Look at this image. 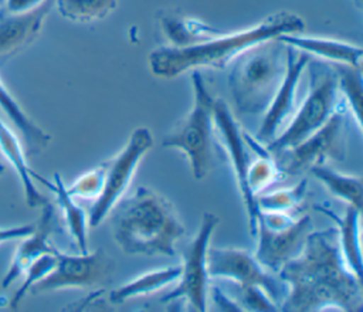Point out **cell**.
<instances>
[{
  "instance_id": "1",
  "label": "cell",
  "mask_w": 363,
  "mask_h": 312,
  "mask_svg": "<svg viewBox=\"0 0 363 312\" xmlns=\"http://www.w3.org/2000/svg\"><path fill=\"white\" fill-rule=\"evenodd\" d=\"M288 294L282 311H360L362 281L347 268L336 228L311 231L302 251L277 274Z\"/></svg>"
},
{
  "instance_id": "2",
  "label": "cell",
  "mask_w": 363,
  "mask_h": 312,
  "mask_svg": "<svg viewBox=\"0 0 363 312\" xmlns=\"http://www.w3.org/2000/svg\"><path fill=\"white\" fill-rule=\"evenodd\" d=\"M303 20L292 11H277L259 23L234 33H218L201 43L189 47L163 45L149 54L150 72L163 79H172L189 69H224L248 48L277 38L281 34L302 33Z\"/></svg>"
},
{
  "instance_id": "3",
  "label": "cell",
  "mask_w": 363,
  "mask_h": 312,
  "mask_svg": "<svg viewBox=\"0 0 363 312\" xmlns=\"http://www.w3.org/2000/svg\"><path fill=\"white\" fill-rule=\"evenodd\" d=\"M113 240L128 255H164L176 254V243L184 235L172 203L157 191L140 186L116 211L113 221Z\"/></svg>"
},
{
  "instance_id": "4",
  "label": "cell",
  "mask_w": 363,
  "mask_h": 312,
  "mask_svg": "<svg viewBox=\"0 0 363 312\" xmlns=\"http://www.w3.org/2000/svg\"><path fill=\"white\" fill-rule=\"evenodd\" d=\"M286 71V45L278 38L259 43L231 62L228 88L242 115L264 113Z\"/></svg>"
},
{
  "instance_id": "5",
  "label": "cell",
  "mask_w": 363,
  "mask_h": 312,
  "mask_svg": "<svg viewBox=\"0 0 363 312\" xmlns=\"http://www.w3.org/2000/svg\"><path fill=\"white\" fill-rule=\"evenodd\" d=\"M191 85L194 94L193 106L177 128L163 138L162 146L182 150L189 159L193 177L201 180L214 167V96L199 69H193L191 72Z\"/></svg>"
},
{
  "instance_id": "6",
  "label": "cell",
  "mask_w": 363,
  "mask_h": 312,
  "mask_svg": "<svg viewBox=\"0 0 363 312\" xmlns=\"http://www.w3.org/2000/svg\"><path fill=\"white\" fill-rule=\"evenodd\" d=\"M309 68V91L296 112H294L288 128L267 143V150L275 155L295 146L315 130H318L342 104L337 81L332 65H323L313 58Z\"/></svg>"
},
{
  "instance_id": "7",
  "label": "cell",
  "mask_w": 363,
  "mask_h": 312,
  "mask_svg": "<svg viewBox=\"0 0 363 312\" xmlns=\"http://www.w3.org/2000/svg\"><path fill=\"white\" fill-rule=\"evenodd\" d=\"M349 113L342 101L330 118L312 135L292 147L281 150L274 160L284 176H296L309 172L312 166L328 163L329 160H343L347 149Z\"/></svg>"
},
{
  "instance_id": "8",
  "label": "cell",
  "mask_w": 363,
  "mask_h": 312,
  "mask_svg": "<svg viewBox=\"0 0 363 312\" xmlns=\"http://www.w3.org/2000/svg\"><path fill=\"white\" fill-rule=\"evenodd\" d=\"M153 135L149 128H136L126 146L111 160L105 162V180L99 196L95 199L89 216L88 224L96 227L105 220L112 208L121 201L128 190L133 173L142 160V157L152 149Z\"/></svg>"
},
{
  "instance_id": "9",
  "label": "cell",
  "mask_w": 363,
  "mask_h": 312,
  "mask_svg": "<svg viewBox=\"0 0 363 312\" xmlns=\"http://www.w3.org/2000/svg\"><path fill=\"white\" fill-rule=\"evenodd\" d=\"M218 224V217L213 213H204L199 231L183 254V265L179 284L170 292L162 296L160 302L184 299L191 309L207 311V289L210 275L207 271V254L210 238Z\"/></svg>"
},
{
  "instance_id": "10",
  "label": "cell",
  "mask_w": 363,
  "mask_h": 312,
  "mask_svg": "<svg viewBox=\"0 0 363 312\" xmlns=\"http://www.w3.org/2000/svg\"><path fill=\"white\" fill-rule=\"evenodd\" d=\"M207 271L210 278H224L235 285H258L279 308L288 294V285L267 271L255 257L238 248H208Z\"/></svg>"
},
{
  "instance_id": "11",
  "label": "cell",
  "mask_w": 363,
  "mask_h": 312,
  "mask_svg": "<svg viewBox=\"0 0 363 312\" xmlns=\"http://www.w3.org/2000/svg\"><path fill=\"white\" fill-rule=\"evenodd\" d=\"M54 254L57 257L55 267L30 289L31 294L99 285L109 277L113 265L112 260L101 248L94 252L79 254H64L54 248Z\"/></svg>"
},
{
  "instance_id": "12",
  "label": "cell",
  "mask_w": 363,
  "mask_h": 312,
  "mask_svg": "<svg viewBox=\"0 0 363 312\" xmlns=\"http://www.w3.org/2000/svg\"><path fill=\"white\" fill-rule=\"evenodd\" d=\"M213 118H214V126H217L223 143L227 149V153L230 156V162L235 174L237 186L240 189V194L242 197L247 217H248V228L251 235H255L257 231V218L259 214V210L257 207L255 196L252 194L250 186H248V170L251 165L250 157V146L245 139V133L241 132L240 125L234 119V115L231 113L227 104L220 99L214 98L213 105Z\"/></svg>"
},
{
  "instance_id": "13",
  "label": "cell",
  "mask_w": 363,
  "mask_h": 312,
  "mask_svg": "<svg viewBox=\"0 0 363 312\" xmlns=\"http://www.w3.org/2000/svg\"><path fill=\"white\" fill-rule=\"evenodd\" d=\"M311 231L312 220L308 214L281 227H269L258 221L254 235L258 237L254 257L267 271L278 274L286 261L302 251Z\"/></svg>"
},
{
  "instance_id": "14",
  "label": "cell",
  "mask_w": 363,
  "mask_h": 312,
  "mask_svg": "<svg viewBox=\"0 0 363 312\" xmlns=\"http://www.w3.org/2000/svg\"><path fill=\"white\" fill-rule=\"evenodd\" d=\"M311 58L309 54L286 45V71L278 91L264 112V119L257 133L258 142H271L279 135V129L285 121L292 118L296 109V89Z\"/></svg>"
},
{
  "instance_id": "15",
  "label": "cell",
  "mask_w": 363,
  "mask_h": 312,
  "mask_svg": "<svg viewBox=\"0 0 363 312\" xmlns=\"http://www.w3.org/2000/svg\"><path fill=\"white\" fill-rule=\"evenodd\" d=\"M54 0H45L37 9L9 14L0 11V60H7L27 48L40 34Z\"/></svg>"
},
{
  "instance_id": "16",
  "label": "cell",
  "mask_w": 363,
  "mask_h": 312,
  "mask_svg": "<svg viewBox=\"0 0 363 312\" xmlns=\"http://www.w3.org/2000/svg\"><path fill=\"white\" fill-rule=\"evenodd\" d=\"M41 208L43 213L38 224L28 235L21 238V243L14 252L11 264L1 281L3 288H7L18 277H21V274H24V271L37 258L54 251V245L50 243V235L57 228L55 210L50 203L44 204Z\"/></svg>"
},
{
  "instance_id": "17",
  "label": "cell",
  "mask_w": 363,
  "mask_h": 312,
  "mask_svg": "<svg viewBox=\"0 0 363 312\" xmlns=\"http://www.w3.org/2000/svg\"><path fill=\"white\" fill-rule=\"evenodd\" d=\"M277 38L285 45L303 51L311 57H318L323 61H330L332 64L362 67L363 50L359 45H353L350 43L335 38L301 35V33L281 34Z\"/></svg>"
},
{
  "instance_id": "18",
  "label": "cell",
  "mask_w": 363,
  "mask_h": 312,
  "mask_svg": "<svg viewBox=\"0 0 363 312\" xmlns=\"http://www.w3.org/2000/svg\"><path fill=\"white\" fill-rule=\"evenodd\" d=\"M0 152L20 179L26 203L35 208L48 203L47 197L35 187L33 172L27 163V155L21 140L0 118Z\"/></svg>"
},
{
  "instance_id": "19",
  "label": "cell",
  "mask_w": 363,
  "mask_h": 312,
  "mask_svg": "<svg viewBox=\"0 0 363 312\" xmlns=\"http://www.w3.org/2000/svg\"><path fill=\"white\" fill-rule=\"evenodd\" d=\"M0 109L11 121L13 126L20 132L24 150L34 156L40 155L51 142V136L45 133L21 108L14 95L9 91L7 85L0 78Z\"/></svg>"
},
{
  "instance_id": "20",
  "label": "cell",
  "mask_w": 363,
  "mask_h": 312,
  "mask_svg": "<svg viewBox=\"0 0 363 312\" xmlns=\"http://www.w3.org/2000/svg\"><path fill=\"white\" fill-rule=\"evenodd\" d=\"M33 179L38 180L44 186H47L57 199L58 207L62 211L64 220L67 223L68 231L78 248L79 252H88V217L85 211L75 203L74 197L67 191V186L58 173L54 174V182H50L35 172H33Z\"/></svg>"
},
{
  "instance_id": "21",
  "label": "cell",
  "mask_w": 363,
  "mask_h": 312,
  "mask_svg": "<svg viewBox=\"0 0 363 312\" xmlns=\"http://www.w3.org/2000/svg\"><path fill=\"white\" fill-rule=\"evenodd\" d=\"M316 210L332 218L336 224L337 241L347 268L362 281V254L359 243V218L360 210L353 206H347L343 217L328 210L323 206H316Z\"/></svg>"
},
{
  "instance_id": "22",
  "label": "cell",
  "mask_w": 363,
  "mask_h": 312,
  "mask_svg": "<svg viewBox=\"0 0 363 312\" xmlns=\"http://www.w3.org/2000/svg\"><path fill=\"white\" fill-rule=\"evenodd\" d=\"M182 272V267H167L156 271H150L142 274L132 281L121 285L115 291L109 294V301L115 305L123 303L132 298H138L142 295H149L163 286L173 284L179 279Z\"/></svg>"
},
{
  "instance_id": "23",
  "label": "cell",
  "mask_w": 363,
  "mask_h": 312,
  "mask_svg": "<svg viewBox=\"0 0 363 312\" xmlns=\"http://www.w3.org/2000/svg\"><path fill=\"white\" fill-rule=\"evenodd\" d=\"M309 173L313 174L333 196L345 200L349 206L362 211V177L347 176L336 172L326 163L312 166Z\"/></svg>"
},
{
  "instance_id": "24",
  "label": "cell",
  "mask_w": 363,
  "mask_h": 312,
  "mask_svg": "<svg viewBox=\"0 0 363 312\" xmlns=\"http://www.w3.org/2000/svg\"><path fill=\"white\" fill-rule=\"evenodd\" d=\"M162 30L170 41L169 45L173 47H189L221 33L199 20L176 16H164L162 18Z\"/></svg>"
},
{
  "instance_id": "25",
  "label": "cell",
  "mask_w": 363,
  "mask_h": 312,
  "mask_svg": "<svg viewBox=\"0 0 363 312\" xmlns=\"http://www.w3.org/2000/svg\"><path fill=\"white\" fill-rule=\"evenodd\" d=\"M60 16L71 23L88 24L104 20L118 6V0H54Z\"/></svg>"
},
{
  "instance_id": "26",
  "label": "cell",
  "mask_w": 363,
  "mask_h": 312,
  "mask_svg": "<svg viewBox=\"0 0 363 312\" xmlns=\"http://www.w3.org/2000/svg\"><path fill=\"white\" fill-rule=\"evenodd\" d=\"M336 81L339 94L343 95V102L349 106L352 118L356 119L357 126L360 128V106H362V67L347 65V64H330Z\"/></svg>"
},
{
  "instance_id": "27",
  "label": "cell",
  "mask_w": 363,
  "mask_h": 312,
  "mask_svg": "<svg viewBox=\"0 0 363 312\" xmlns=\"http://www.w3.org/2000/svg\"><path fill=\"white\" fill-rule=\"evenodd\" d=\"M308 189V180L302 179L296 186L285 190H277L268 194L257 196V207L259 211H278V213H289L301 206L305 199Z\"/></svg>"
},
{
  "instance_id": "28",
  "label": "cell",
  "mask_w": 363,
  "mask_h": 312,
  "mask_svg": "<svg viewBox=\"0 0 363 312\" xmlns=\"http://www.w3.org/2000/svg\"><path fill=\"white\" fill-rule=\"evenodd\" d=\"M281 177H284V174L278 169L274 156L268 150L258 155V159L250 165L248 186L255 197Z\"/></svg>"
},
{
  "instance_id": "29",
  "label": "cell",
  "mask_w": 363,
  "mask_h": 312,
  "mask_svg": "<svg viewBox=\"0 0 363 312\" xmlns=\"http://www.w3.org/2000/svg\"><path fill=\"white\" fill-rule=\"evenodd\" d=\"M55 248V247H54ZM57 264V257L52 252L44 254L40 258H37L26 271H24V279L20 285V288L14 292L11 301H10V308H17V305L23 301V298L27 295V292H30V289L40 282L47 274H50L52 271V268Z\"/></svg>"
},
{
  "instance_id": "30",
  "label": "cell",
  "mask_w": 363,
  "mask_h": 312,
  "mask_svg": "<svg viewBox=\"0 0 363 312\" xmlns=\"http://www.w3.org/2000/svg\"><path fill=\"white\" fill-rule=\"evenodd\" d=\"M105 162L92 169L91 172L82 174L78 177L69 187H67V191L74 199H96L102 190L104 180H105Z\"/></svg>"
},
{
  "instance_id": "31",
  "label": "cell",
  "mask_w": 363,
  "mask_h": 312,
  "mask_svg": "<svg viewBox=\"0 0 363 312\" xmlns=\"http://www.w3.org/2000/svg\"><path fill=\"white\" fill-rule=\"evenodd\" d=\"M237 303L241 311H277V303L258 285H237Z\"/></svg>"
},
{
  "instance_id": "32",
  "label": "cell",
  "mask_w": 363,
  "mask_h": 312,
  "mask_svg": "<svg viewBox=\"0 0 363 312\" xmlns=\"http://www.w3.org/2000/svg\"><path fill=\"white\" fill-rule=\"evenodd\" d=\"M45 0H4L0 4V11L1 13H9V14H20V13H27L38 6H41Z\"/></svg>"
},
{
  "instance_id": "33",
  "label": "cell",
  "mask_w": 363,
  "mask_h": 312,
  "mask_svg": "<svg viewBox=\"0 0 363 312\" xmlns=\"http://www.w3.org/2000/svg\"><path fill=\"white\" fill-rule=\"evenodd\" d=\"M35 228L34 224H23L13 227H0V245L14 240H21Z\"/></svg>"
},
{
  "instance_id": "34",
  "label": "cell",
  "mask_w": 363,
  "mask_h": 312,
  "mask_svg": "<svg viewBox=\"0 0 363 312\" xmlns=\"http://www.w3.org/2000/svg\"><path fill=\"white\" fill-rule=\"evenodd\" d=\"M213 295H214V299L218 303L220 309H223V311H241L238 303L227 301L228 298L225 296V294L223 291H220L217 286H213Z\"/></svg>"
},
{
  "instance_id": "35",
  "label": "cell",
  "mask_w": 363,
  "mask_h": 312,
  "mask_svg": "<svg viewBox=\"0 0 363 312\" xmlns=\"http://www.w3.org/2000/svg\"><path fill=\"white\" fill-rule=\"evenodd\" d=\"M4 169H6V167H4V165H3V163H0V176L4 173Z\"/></svg>"
}]
</instances>
